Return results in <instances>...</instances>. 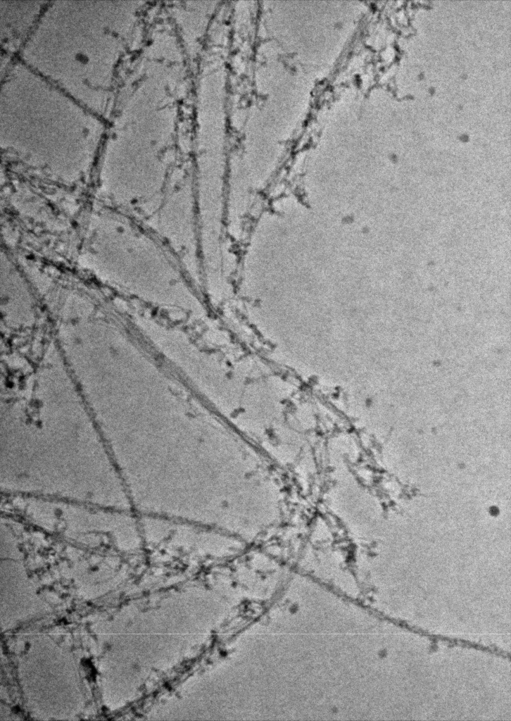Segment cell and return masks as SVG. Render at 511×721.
Instances as JSON below:
<instances>
[{"label": "cell", "mask_w": 511, "mask_h": 721, "mask_svg": "<svg viewBox=\"0 0 511 721\" xmlns=\"http://www.w3.org/2000/svg\"><path fill=\"white\" fill-rule=\"evenodd\" d=\"M141 524L146 540L171 551L223 555L234 546L232 535L193 522L145 515Z\"/></svg>", "instance_id": "cell-1"}]
</instances>
